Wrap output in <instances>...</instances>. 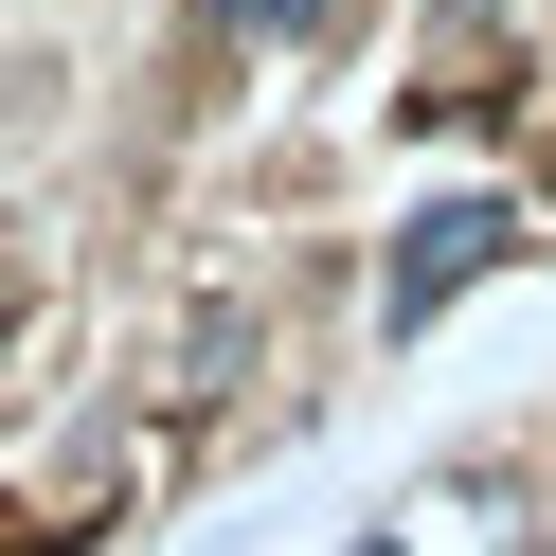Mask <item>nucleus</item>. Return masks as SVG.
Here are the masks:
<instances>
[{"label": "nucleus", "mask_w": 556, "mask_h": 556, "mask_svg": "<svg viewBox=\"0 0 556 556\" xmlns=\"http://www.w3.org/2000/svg\"><path fill=\"white\" fill-rule=\"evenodd\" d=\"M484 252H503V216H484V198H448V216H413V252H395V324H431V305L467 288Z\"/></svg>", "instance_id": "f257e3e1"}]
</instances>
